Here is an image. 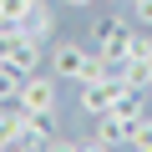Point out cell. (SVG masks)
<instances>
[{
  "mask_svg": "<svg viewBox=\"0 0 152 152\" xmlns=\"http://www.w3.org/2000/svg\"><path fill=\"white\" fill-rule=\"evenodd\" d=\"M132 20L152 31V0H132Z\"/></svg>",
  "mask_w": 152,
  "mask_h": 152,
  "instance_id": "cell-13",
  "label": "cell"
},
{
  "mask_svg": "<svg viewBox=\"0 0 152 152\" xmlns=\"http://www.w3.org/2000/svg\"><path fill=\"white\" fill-rule=\"evenodd\" d=\"M20 31H26L31 41H51V36H56V10L46 5V0H36V5L26 10V20H20Z\"/></svg>",
  "mask_w": 152,
  "mask_h": 152,
  "instance_id": "cell-8",
  "label": "cell"
},
{
  "mask_svg": "<svg viewBox=\"0 0 152 152\" xmlns=\"http://www.w3.org/2000/svg\"><path fill=\"white\" fill-rule=\"evenodd\" d=\"M61 5H76V10H86V5H91V0H61Z\"/></svg>",
  "mask_w": 152,
  "mask_h": 152,
  "instance_id": "cell-14",
  "label": "cell"
},
{
  "mask_svg": "<svg viewBox=\"0 0 152 152\" xmlns=\"http://www.w3.org/2000/svg\"><path fill=\"white\" fill-rule=\"evenodd\" d=\"M5 61H10L15 71H26V76H31V71H41V61H46V41H31V36L20 31V36L5 46Z\"/></svg>",
  "mask_w": 152,
  "mask_h": 152,
  "instance_id": "cell-6",
  "label": "cell"
},
{
  "mask_svg": "<svg viewBox=\"0 0 152 152\" xmlns=\"http://www.w3.org/2000/svg\"><path fill=\"white\" fill-rule=\"evenodd\" d=\"M147 96H152V81H147Z\"/></svg>",
  "mask_w": 152,
  "mask_h": 152,
  "instance_id": "cell-16",
  "label": "cell"
},
{
  "mask_svg": "<svg viewBox=\"0 0 152 152\" xmlns=\"http://www.w3.org/2000/svg\"><path fill=\"white\" fill-rule=\"evenodd\" d=\"M96 122V132H91V147H127V137H132V122H122L117 112H102V117H91Z\"/></svg>",
  "mask_w": 152,
  "mask_h": 152,
  "instance_id": "cell-7",
  "label": "cell"
},
{
  "mask_svg": "<svg viewBox=\"0 0 152 152\" xmlns=\"http://www.w3.org/2000/svg\"><path fill=\"white\" fill-rule=\"evenodd\" d=\"M0 66H5V46H0Z\"/></svg>",
  "mask_w": 152,
  "mask_h": 152,
  "instance_id": "cell-15",
  "label": "cell"
},
{
  "mask_svg": "<svg viewBox=\"0 0 152 152\" xmlns=\"http://www.w3.org/2000/svg\"><path fill=\"white\" fill-rule=\"evenodd\" d=\"M132 56L152 61V36H147V26H142V31H132Z\"/></svg>",
  "mask_w": 152,
  "mask_h": 152,
  "instance_id": "cell-12",
  "label": "cell"
},
{
  "mask_svg": "<svg viewBox=\"0 0 152 152\" xmlns=\"http://www.w3.org/2000/svg\"><path fill=\"white\" fill-rule=\"evenodd\" d=\"M117 76H122V86H137V91H147V81H152V61H142V56H127V61L117 66Z\"/></svg>",
  "mask_w": 152,
  "mask_h": 152,
  "instance_id": "cell-10",
  "label": "cell"
},
{
  "mask_svg": "<svg viewBox=\"0 0 152 152\" xmlns=\"http://www.w3.org/2000/svg\"><path fill=\"white\" fill-rule=\"evenodd\" d=\"M86 66H91V46L86 41H56L51 46V76H61V81H86Z\"/></svg>",
  "mask_w": 152,
  "mask_h": 152,
  "instance_id": "cell-2",
  "label": "cell"
},
{
  "mask_svg": "<svg viewBox=\"0 0 152 152\" xmlns=\"http://www.w3.org/2000/svg\"><path fill=\"white\" fill-rule=\"evenodd\" d=\"M56 86H61V76H41V71H31L26 76V86H20V107L26 112H56Z\"/></svg>",
  "mask_w": 152,
  "mask_h": 152,
  "instance_id": "cell-4",
  "label": "cell"
},
{
  "mask_svg": "<svg viewBox=\"0 0 152 152\" xmlns=\"http://www.w3.org/2000/svg\"><path fill=\"white\" fill-rule=\"evenodd\" d=\"M26 107L20 102H10V107H0V147H20V137H26Z\"/></svg>",
  "mask_w": 152,
  "mask_h": 152,
  "instance_id": "cell-9",
  "label": "cell"
},
{
  "mask_svg": "<svg viewBox=\"0 0 152 152\" xmlns=\"http://www.w3.org/2000/svg\"><path fill=\"white\" fill-rule=\"evenodd\" d=\"M91 46L112 61V71L132 56V26H127V15H102L96 26H91Z\"/></svg>",
  "mask_w": 152,
  "mask_h": 152,
  "instance_id": "cell-1",
  "label": "cell"
},
{
  "mask_svg": "<svg viewBox=\"0 0 152 152\" xmlns=\"http://www.w3.org/2000/svg\"><path fill=\"white\" fill-rule=\"evenodd\" d=\"M20 86H26V71H15V66L5 61V66H0V107L20 102Z\"/></svg>",
  "mask_w": 152,
  "mask_h": 152,
  "instance_id": "cell-11",
  "label": "cell"
},
{
  "mask_svg": "<svg viewBox=\"0 0 152 152\" xmlns=\"http://www.w3.org/2000/svg\"><path fill=\"white\" fill-rule=\"evenodd\" d=\"M117 96H122V76H117V71H112V76H91V81H81V112H86V117L112 112Z\"/></svg>",
  "mask_w": 152,
  "mask_h": 152,
  "instance_id": "cell-3",
  "label": "cell"
},
{
  "mask_svg": "<svg viewBox=\"0 0 152 152\" xmlns=\"http://www.w3.org/2000/svg\"><path fill=\"white\" fill-rule=\"evenodd\" d=\"M56 142H61V137H56V112H31L20 147H26V152H46V147H56Z\"/></svg>",
  "mask_w": 152,
  "mask_h": 152,
  "instance_id": "cell-5",
  "label": "cell"
}]
</instances>
